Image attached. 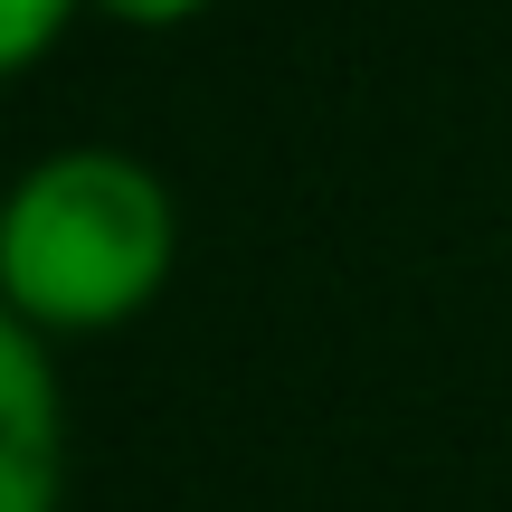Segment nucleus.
<instances>
[{
    "instance_id": "1",
    "label": "nucleus",
    "mask_w": 512,
    "mask_h": 512,
    "mask_svg": "<svg viewBox=\"0 0 512 512\" xmlns=\"http://www.w3.org/2000/svg\"><path fill=\"white\" fill-rule=\"evenodd\" d=\"M181 266V200L124 143H57L0 200V313L48 342L143 323Z\"/></svg>"
},
{
    "instance_id": "2",
    "label": "nucleus",
    "mask_w": 512,
    "mask_h": 512,
    "mask_svg": "<svg viewBox=\"0 0 512 512\" xmlns=\"http://www.w3.org/2000/svg\"><path fill=\"white\" fill-rule=\"evenodd\" d=\"M67 503V389L57 342L0 313V512Z\"/></svg>"
},
{
    "instance_id": "3",
    "label": "nucleus",
    "mask_w": 512,
    "mask_h": 512,
    "mask_svg": "<svg viewBox=\"0 0 512 512\" xmlns=\"http://www.w3.org/2000/svg\"><path fill=\"white\" fill-rule=\"evenodd\" d=\"M76 19H95L86 0H0V67H10V76H38L57 48H67Z\"/></svg>"
},
{
    "instance_id": "4",
    "label": "nucleus",
    "mask_w": 512,
    "mask_h": 512,
    "mask_svg": "<svg viewBox=\"0 0 512 512\" xmlns=\"http://www.w3.org/2000/svg\"><path fill=\"white\" fill-rule=\"evenodd\" d=\"M86 10H95V19H114V29H152V38H162V29H190V19H209L219 0H86Z\"/></svg>"
}]
</instances>
